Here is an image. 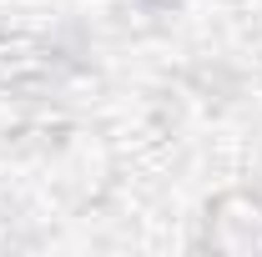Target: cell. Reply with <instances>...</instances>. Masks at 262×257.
<instances>
[{
    "mask_svg": "<svg viewBox=\"0 0 262 257\" xmlns=\"http://www.w3.org/2000/svg\"><path fill=\"white\" fill-rule=\"evenodd\" d=\"M196 247L212 257H262V187L237 182L212 192L196 217Z\"/></svg>",
    "mask_w": 262,
    "mask_h": 257,
    "instance_id": "6da1fadb",
    "label": "cell"
}]
</instances>
